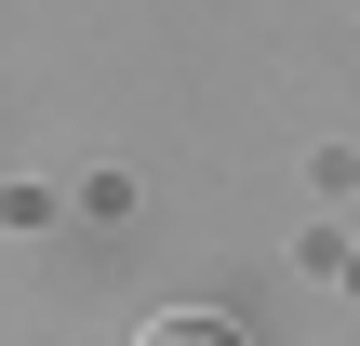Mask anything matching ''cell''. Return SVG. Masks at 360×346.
Listing matches in <instances>:
<instances>
[{
    "label": "cell",
    "instance_id": "cell-1",
    "mask_svg": "<svg viewBox=\"0 0 360 346\" xmlns=\"http://www.w3.org/2000/svg\"><path fill=\"white\" fill-rule=\"evenodd\" d=\"M134 346H240V333H227V320H200V307H174V320H147Z\"/></svg>",
    "mask_w": 360,
    "mask_h": 346
}]
</instances>
